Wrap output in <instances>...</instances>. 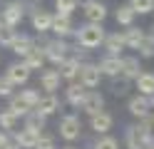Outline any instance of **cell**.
Returning <instances> with one entry per match:
<instances>
[{"label":"cell","instance_id":"6da1fadb","mask_svg":"<svg viewBox=\"0 0 154 149\" xmlns=\"http://www.w3.org/2000/svg\"><path fill=\"white\" fill-rule=\"evenodd\" d=\"M104 40V27L97 25V23H87L80 27V33H77V42H80L85 50H94L100 47Z\"/></svg>","mask_w":154,"mask_h":149},{"label":"cell","instance_id":"7a4b0ae2","mask_svg":"<svg viewBox=\"0 0 154 149\" xmlns=\"http://www.w3.org/2000/svg\"><path fill=\"white\" fill-rule=\"evenodd\" d=\"M23 15H25V8L23 3H8L3 10H0V23H3L5 27H17L23 23Z\"/></svg>","mask_w":154,"mask_h":149},{"label":"cell","instance_id":"3957f363","mask_svg":"<svg viewBox=\"0 0 154 149\" xmlns=\"http://www.w3.org/2000/svg\"><path fill=\"white\" fill-rule=\"evenodd\" d=\"M80 132H82V122H80L77 114H65L60 119V137L65 142H75L80 137Z\"/></svg>","mask_w":154,"mask_h":149},{"label":"cell","instance_id":"277c9868","mask_svg":"<svg viewBox=\"0 0 154 149\" xmlns=\"http://www.w3.org/2000/svg\"><path fill=\"white\" fill-rule=\"evenodd\" d=\"M77 77H80V85H82V87L94 89V87L100 85V79H102V72H100L97 65L85 62V65H80V72H77Z\"/></svg>","mask_w":154,"mask_h":149},{"label":"cell","instance_id":"5b68a950","mask_svg":"<svg viewBox=\"0 0 154 149\" xmlns=\"http://www.w3.org/2000/svg\"><path fill=\"white\" fill-rule=\"evenodd\" d=\"M42 55H45V60H50L52 65H60V62H65V60H67V45L57 37V40H52V42L45 45Z\"/></svg>","mask_w":154,"mask_h":149},{"label":"cell","instance_id":"8992f818","mask_svg":"<svg viewBox=\"0 0 154 149\" xmlns=\"http://www.w3.org/2000/svg\"><path fill=\"white\" fill-rule=\"evenodd\" d=\"M82 13H85V17H87V23L102 25V20L107 17V8H104V3H100V0H85Z\"/></svg>","mask_w":154,"mask_h":149},{"label":"cell","instance_id":"52a82bcc","mask_svg":"<svg viewBox=\"0 0 154 149\" xmlns=\"http://www.w3.org/2000/svg\"><path fill=\"white\" fill-rule=\"evenodd\" d=\"M5 79L13 87H20V85H25L27 79H30V70H27L23 62H13L10 67H8V72H5Z\"/></svg>","mask_w":154,"mask_h":149},{"label":"cell","instance_id":"ba28073f","mask_svg":"<svg viewBox=\"0 0 154 149\" xmlns=\"http://www.w3.org/2000/svg\"><path fill=\"white\" fill-rule=\"evenodd\" d=\"M80 107L92 117V114H97V112L104 109V97H102L100 92H94V89H87V95H85V99H82Z\"/></svg>","mask_w":154,"mask_h":149},{"label":"cell","instance_id":"9c48e42d","mask_svg":"<svg viewBox=\"0 0 154 149\" xmlns=\"http://www.w3.org/2000/svg\"><path fill=\"white\" fill-rule=\"evenodd\" d=\"M129 114H132V117H139V119H147V117L152 114L149 97H142V95L132 97V99H129Z\"/></svg>","mask_w":154,"mask_h":149},{"label":"cell","instance_id":"30bf717a","mask_svg":"<svg viewBox=\"0 0 154 149\" xmlns=\"http://www.w3.org/2000/svg\"><path fill=\"white\" fill-rule=\"evenodd\" d=\"M50 30L57 35V37H67L72 33V15H52V25H50Z\"/></svg>","mask_w":154,"mask_h":149},{"label":"cell","instance_id":"8fae6325","mask_svg":"<svg viewBox=\"0 0 154 149\" xmlns=\"http://www.w3.org/2000/svg\"><path fill=\"white\" fill-rule=\"evenodd\" d=\"M100 72H102V77L107 75V77H117V75H122V57H112V55H107V57H102L100 60Z\"/></svg>","mask_w":154,"mask_h":149},{"label":"cell","instance_id":"7c38bea8","mask_svg":"<svg viewBox=\"0 0 154 149\" xmlns=\"http://www.w3.org/2000/svg\"><path fill=\"white\" fill-rule=\"evenodd\" d=\"M60 82H62V77L57 70H42V75H40V85L47 95H55V89H60Z\"/></svg>","mask_w":154,"mask_h":149},{"label":"cell","instance_id":"4fadbf2b","mask_svg":"<svg viewBox=\"0 0 154 149\" xmlns=\"http://www.w3.org/2000/svg\"><path fill=\"white\" fill-rule=\"evenodd\" d=\"M92 132H97V134H107L109 129H112V124H114V119H112V114L109 112H97V114H92Z\"/></svg>","mask_w":154,"mask_h":149},{"label":"cell","instance_id":"5bb4252c","mask_svg":"<svg viewBox=\"0 0 154 149\" xmlns=\"http://www.w3.org/2000/svg\"><path fill=\"white\" fill-rule=\"evenodd\" d=\"M37 139H40V132H35V129L25 127L20 132L15 134V147H23V149H32L37 144Z\"/></svg>","mask_w":154,"mask_h":149},{"label":"cell","instance_id":"9a60e30c","mask_svg":"<svg viewBox=\"0 0 154 149\" xmlns=\"http://www.w3.org/2000/svg\"><path fill=\"white\" fill-rule=\"evenodd\" d=\"M122 40H124V47H132V50H139V45L144 42V30H139V27H134V25H129L127 30H124V35H122Z\"/></svg>","mask_w":154,"mask_h":149},{"label":"cell","instance_id":"2e32d148","mask_svg":"<svg viewBox=\"0 0 154 149\" xmlns=\"http://www.w3.org/2000/svg\"><path fill=\"white\" fill-rule=\"evenodd\" d=\"M57 109H60V99H57L55 95H45V97H40V102H37L35 112H40V114H45V117H50V114L57 112Z\"/></svg>","mask_w":154,"mask_h":149},{"label":"cell","instance_id":"e0dca14e","mask_svg":"<svg viewBox=\"0 0 154 149\" xmlns=\"http://www.w3.org/2000/svg\"><path fill=\"white\" fill-rule=\"evenodd\" d=\"M102 45H104V50H107L112 57H119V52L124 50V40H122L119 33H112V35H104Z\"/></svg>","mask_w":154,"mask_h":149},{"label":"cell","instance_id":"ac0fdd59","mask_svg":"<svg viewBox=\"0 0 154 149\" xmlns=\"http://www.w3.org/2000/svg\"><path fill=\"white\" fill-rule=\"evenodd\" d=\"M10 50H13L15 55L25 57L27 52H32V50H35V42H32V37H27V35H15V40H13Z\"/></svg>","mask_w":154,"mask_h":149},{"label":"cell","instance_id":"d6986e66","mask_svg":"<svg viewBox=\"0 0 154 149\" xmlns=\"http://www.w3.org/2000/svg\"><path fill=\"white\" fill-rule=\"evenodd\" d=\"M134 85H137L142 97H152L154 95V72H142L137 79H134Z\"/></svg>","mask_w":154,"mask_h":149},{"label":"cell","instance_id":"ffe728a7","mask_svg":"<svg viewBox=\"0 0 154 149\" xmlns=\"http://www.w3.org/2000/svg\"><path fill=\"white\" fill-rule=\"evenodd\" d=\"M85 95H87V87H82V85H70L65 89V97H67V102H70L72 107H80Z\"/></svg>","mask_w":154,"mask_h":149},{"label":"cell","instance_id":"44dd1931","mask_svg":"<svg viewBox=\"0 0 154 149\" xmlns=\"http://www.w3.org/2000/svg\"><path fill=\"white\" fill-rule=\"evenodd\" d=\"M52 25V15L45 13V10H35L32 13V27L37 30V33H47Z\"/></svg>","mask_w":154,"mask_h":149},{"label":"cell","instance_id":"7402d4cb","mask_svg":"<svg viewBox=\"0 0 154 149\" xmlns=\"http://www.w3.org/2000/svg\"><path fill=\"white\" fill-rule=\"evenodd\" d=\"M139 60L137 57H124L122 60V77H127V79H137L142 72H139Z\"/></svg>","mask_w":154,"mask_h":149},{"label":"cell","instance_id":"603a6c76","mask_svg":"<svg viewBox=\"0 0 154 149\" xmlns=\"http://www.w3.org/2000/svg\"><path fill=\"white\" fill-rule=\"evenodd\" d=\"M23 65L30 70V72H32V70H42V67H45V55L35 47L32 52H27V55L23 57Z\"/></svg>","mask_w":154,"mask_h":149},{"label":"cell","instance_id":"cb8c5ba5","mask_svg":"<svg viewBox=\"0 0 154 149\" xmlns=\"http://www.w3.org/2000/svg\"><path fill=\"white\" fill-rule=\"evenodd\" d=\"M57 67H60L57 72H60L62 79H75L77 72H80V60H65V62H60Z\"/></svg>","mask_w":154,"mask_h":149},{"label":"cell","instance_id":"d4e9b609","mask_svg":"<svg viewBox=\"0 0 154 149\" xmlns=\"http://www.w3.org/2000/svg\"><path fill=\"white\" fill-rule=\"evenodd\" d=\"M114 20H117V25L129 27V25L134 23V10H132L129 5H119V8H117V13H114Z\"/></svg>","mask_w":154,"mask_h":149},{"label":"cell","instance_id":"484cf974","mask_svg":"<svg viewBox=\"0 0 154 149\" xmlns=\"http://www.w3.org/2000/svg\"><path fill=\"white\" fill-rule=\"evenodd\" d=\"M17 99H20V102H23L25 107L35 109V107H37V102H40V92H37V89H20Z\"/></svg>","mask_w":154,"mask_h":149},{"label":"cell","instance_id":"4316f807","mask_svg":"<svg viewBox=\"0 0 154 149\" xmlns=\"http://www.w3.org/2000/svg\"><path fill=\"white\" fill-rule=\"evenodd\" d=\"M8 112H10L15 119H20V117H27V112H30V107H25L17 97H10V104H8Z\"/></svg>","mask_w":154,"mask_h":149},{"label":"cell","instance_id":"83f0119b","mask_svg":"<svg viewBox=\"0 0 154 149\" xmlns=\"http://www.w3.org/2000/svg\"><path fill=\"white\" fill-rule=\"evenodd\" d=\"M27 122H25V127H30V129H35V132H40V129L45 127V122H47V117L45 114H40V112H27Z\"/></svg>","mask_w":154,"mask_h":149},{"label":"cell","instance_id":"f1b7e54d","mask_svg":"<svg viewBox=\"0 0 154 149\" xmlns=\"http://www.w3.org/2000/svg\"><path fill=\"white\" fill-rule=\"evenodd\" d=\"M129 8L134 10V15H147L154 10V0H132Z\"/></svg>","mask_w":154,"mask_h":149},{"label":"cell","instance_id":"f546056e","mask_svg":"<svg viewBox=\"0 0 154 149\" xmlns=\"http://www.w3.org/2000/svg\"><path fill=\"white\" fill-rule=\"evenodd\" d=\"M77 3H80V0H55L57 15H72L77 10Z\"/></svg>","mask_w":154,"mask_h":149},{"label":"cell","instance_id":"4dcf8cb0","mask_svg":"<svg viewBox=\"0 0 154 149\" xmlns=\"http://www.w3.org/2000/svg\"><path fill=\"white\" fill-rule=\"evenodd\" d=\"M15 122H17V119L8 112V109H3V112H0V129H3V132L10 134L13 129H15Z\"/></svg>","mask_w":154,"mask_h":149},{"label":"cell","instance_id":"1f68e13d","mask_svg":"<svg viewBox=\"0 0 154 149\" xmlns=\"http://www.w3.org/2000/svg\"><path fill=\"white\" fill-rule=\"evenodd\" d=\"M15 27H5L3 23H0V45H5V47H10L13 45V40H15Z\"/></svg>","mask_w":154,"mask_h":149},{"label":"cell","instance_id":"d6a6232c","mask_svg":"<svg viewBox=\"0 0 154 149\" xmlns=\"http://www.w3.org/2000/svg\"><path fill=\"white\" fill-rule=\"evenodd\" d=\"M94 149H119V142L114 137H109V134H102L97 139V144H94Z\"/></svg>","mask_w":154,"mask_h":149},{"label":"cell","instance_id":"836d02e7","mask_svg":"<svg viewBox=\"0 0 154 149\" xmlns=\"http://www.w3.org/2000/svg\"><path fill=\"white\" fill-rule=\"evenodd\" d=\"M32 149H55V139H52V137L40 134V139H37V144H35Z\"/></svg>","mask_w":154,"mask_h":149},{"label":"cell","instance_id":"e575fe53","mask_svg":"<svg viewBox=\"0 0 154 149\" xmlns=\"http://www.w3.org/2000/svg\"><path fill=\"white\" fill-rule=\"evenodd\" d=\"M139 50H142L144 57H152L154 55V42H152V40H144V42L139 45Z\"/></svg>","mask_w":154,"mask_h":149},{"label":"cell","instance_id":"d590c367","mask_svg":"<svg viewBox=\"0 0 154 149\" xmlns=\"http://www.w3.org/2000/svg\"><path fill=\"white\" fill-rule=\"evenodd\" d=\"M0 97H13V85L8 79H0Z\"/></svg>","mask_w":154,"mask_h":149},{"label":"cell","instance_id":"8d00e7d4","mask_svg":"<svg viewBox=\"0 0 154 149\" xmlns=\"http://www.w3.org/2000/svg\"><path fill=\"white\" fill-rule=\"evenodd\" d=\"M8 144H10V137H8V132H3V129H0V149H5Z\"/></svg>","mask_w":154,"mask_h":149},{"label":"cell","instance_id":"74e56055","mask_svg":"<svg viewBox=\"0 0 154 149\" xmlns=\"http://www.w3.org/2000/svg\"><path fill=\"white\" fill-rule=\"evenodd\" d=\"M5 149H17V147H15V144H13V142H10V144H8V147H5Z\"/></svg>","mask_w":154,"mask_h":149},{"label":"cell","instance_id":"f35d334b","mask_svg":"<svg viewBox=\"0 0 154 149\" xmlns=\"http://www.w3.org/2000/svg\"><path fill=\"white\" fill-rule=\"evenodd\" d=\"M152 42H154V27H152Z\"/></svg>","mask_w":154,"mask_h":149},{"label":"cell","instance_id":"ab89813d","mask_svg":"<svg viewBox=\"0 0 154 149\" xmlns=\"http://www.w3.org/2000/svg\"><path fill=\"white\" fill-rule=\"evenodd\" d=\"M65 149H75V147H72V144H70V147H65Z\"/></svg>","mask_w":154,"mask_h":149},{"label":"cell","instance_id":"60d3db41","mask_svg":"<svg viewBox=\"0 0 154 149\" xmlns=\"http://www.w3.org/2000/svg\"><path fill=\"white\" fill-rule=\"evenodd\" d=\"M152 13H154V10H152Z\"/></svg>","mask_w":154,"mask_h":149}]
</instances>
